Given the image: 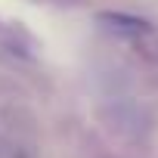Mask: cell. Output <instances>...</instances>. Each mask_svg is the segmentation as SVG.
<instances>
[{"instance_id": "1", "label": "cell", "mask_w": 158, "mask_h": 158, "mask_svg": "<svg viewBox=\"0 0 158 158\" xmlns=\"http://www.w3.org/2000/svg\"><path fill=\"white\" fill-rule=\"evenodd\" d=\"M99 22L118 34H127V37H136V34H149L152 25L146 19H136V16H127V13H99Z\"/></svg>"}]
</instances>
